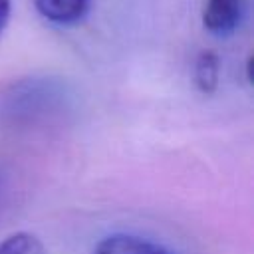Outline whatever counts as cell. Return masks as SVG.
I'll return each mask as SVG.
<instances>
[{"label": "cell", "instance_id": "cell-4", "mask_svg": "<svg viewBox=\"0 0 254 254\" xmlns=\"http://www.w3.org/2000/svg\"><path fill=\"white\" fill-rule=\"evenodd\" d=\"M194 83L202 93H210L218 85V58L214 52H200L194 62Z\"/></svg>", "mask_w": 254, "mask_h": 254}, {"label": "cell", "instance_id": "cell-5", "mask_svg": "<svg viewBox=\"0 0 254 254\" xmlns=\"http://www.w3.org/2000/svg\"><path fill=\"white\" fill-rule=\"evenodd\" d=\"M0 254H46L44 244L32 232H14L0 242Z\"/></svg>", "mask_w": 254, "mask_h": 254}, {"label": "cell", "instance_id": "cell-7", "mask_svg": "<svg viewBox=\"0 0 254 254\" xmlns=\"http://www.w3.org/2000/svg\"><path fill=\"white\" fill-rule=\"evenodd\" d=\"M4 189H6V177H4V173L0 171V198H2V194H4Z\"/></svg>", "mask_w": 254, "mask_h": 254}, {"label": "cell", "instance_id": "cell-6", "mask_svg": "<svg viewBox=\"0 0 254 254\" xmlns=\"http://www.w3.org/2000/svg\"><path fill=\"white\" fill-rule=\"evenodd\" d=\"M8 18H10V0H0V34L8 24Z\"/></svg>", "mask_w": 254, "mask_h": 254}, {"label": "cell", "instance_id": "cell-1", "mask_svg": "<svg viewBox=\"0 0 254 254\" xmlns=\"http://www.w3.org/2000/svg\"><path fill=\"white\" fill-rule=\"evenodd\" d=\"M246 14V0H206L202 24L214 36L232 34Z\"/></svg>", "mask_w": 254, "mask_h": 254}, {"label": "cell", "instance_id": "cell-3", "mask_svg": "<svg viewBox=\"0 0 254 254\" xmlns=\"http://www.w3.org/2000/svg\"><path fill=\"white\" fill-rule=\"evenodd\" d=\"M40 16L54 24L69 26L81 22L91 6V0H34Z\"/></svg>", "mask_w": 254, "mask_h": 254}, {"label": "cell", "instance_id": "cell-2", "mask_svg": "<svg viewBox=\"0 0 254 254\" xmlns=\"http://www.w3.org/2000/svg\"><path fill=\"white\" fill-rule=\"evenodd\" d=\"M93 254H173L165 246L135 236V234H109L97 242Z\"/></svg>", "mask_w": 254, "mask_h": 254}]
</instances>
